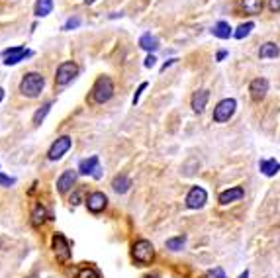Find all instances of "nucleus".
Instances as JSON below:
<instances>
[{
  "label": "nucleus",
  "mask_w": 280,
  "mask_h": 278,
  "mask_svg": "<svg viewBox=\"0 0 280 278\" xmlns=\"http://www.w3.org/2000/svg\"><path fill=\"white\" fill-rule=\"evenodd\" d=\"M208 277L210 278H227L225 277V273H224V269H220V267H216L214 271H210V273H208Z\"/></svg>",
  "instance_id": "c756f323"
},
{
  "label": "nucleus",
  "mask_w": 280,
  "mask_h": 278,
  "mask_svg": "<svg viewBox=\"0 0 280 278\" xmlns=\"http://www.w3.org/2000/svg\"><path fill=\"white\" fill-rule=\"evenodd\" d=\"M112 96H114V83H112V79L106 77V75L98 77L94 86H92V100L96 104H106Z\"/></svg>",
  "instance_id": "7ed1b4c3"
},
{
  "label": "nucleus",
  "mask_w": 280,
  "mask_h": 278,
  "mask_svg": "<svg viewBox=\"0 0 280 278\" xmlns=\"http://www.w3.org/2000/svg\"><path fill=\"white\" fill-rule=\"evenodd\" d=\"M79 26H81V20H79V18H69V20L65 22L63 29H65V31H71V29H77Z\"/></svg>",
  "instance_id": "cd10ccee"
},
{
  "label": "nucleus",
  "mask_w": 280,
  "mask_h": 278,
  "mask_svg": "<svg viewBox=\"0 0 280 278\" xmlns=\"http://www.w3.org/2000/svg\"><path fill=\"white\" fill-rule=\"evenodd\" d=\"M16 182V178H12V176H6L4 172H0V186H12Z\"/></svg>",
  "instance_id": "c85d7f7f"
},
{
  "label": "nucleus",
  "mask_w": 280,
  "mask_h": 278,
  "mask_svg": "<svg viewBox=\"0 0 280 278\" xmlns=\"http://www.w3.org/2000/svg\"><path fill=\"white\" fill-rule=\"evenodd\" d=\"M106 206H108V198H106L104 192H98V190H96V192L88 194V198H86V208H88L90 214H100V212L106 210Z\"/></svg>",
  "instance_id": "1a4fd4ad"
},
{
  "label": "nucleus",
  "mask_w": 280,
  "mask_h": 278,
  "mask_svg": "<svg viewBox=\"0 0 280 278\" xmlns=\"http://www.w3.org/2000/svg\"><path fill=\"white\" fill-rule=\"evenodd\" d=\"M132 257H134V261L140 267L151 265L153 259H155V247H153V243L147 241V239H138L134 243V247H132Z\"/></svg>",
  "instance_id": "f03ea898"
},
{
  "label": "nucleus",
  "mask_w": 280,
  "mask_h": 278,
  "mask_svg": "<svg viewBox=\"0 0 280 278\" xmlns=\"http://www.w3.org/2000/svg\"><path fill=\"white\" fill-rule=\"evenodd\" d=\"M51 249H53V253H55V257H57V261H61V263H69L71 261V255H73V251H71V243H69V239L63 235V233H53V239H51Z\"/></svg>",
  "instance_id": "20e7f679"
},
{
  "label": "nucleus",
  "mask_w": 280,
  "mask_h": 278,
  "mask_svg": "<svg viewBox=\"0 0 280 278\" xmlns=\"http://www.w3.org/2000/svg\"><path fill=\"white\" fill-rule=\"evenodd\" d=\"M212 33L216 35V37H220V39H229L231 37V26L227 24V22H218L214 28H212Z\"/></svg>",
  "instance_id": "4be33fe9"
},
{
  "label": "nucleus",
  "mask_w": 280,
  "mask_h": 278,
  "mask_svg": "<svg viewBox=\"0 0 280 278\" xmlns=\"http://www.w3.org/2000/svg\"><path fill=\"white\" fill-rule=\"evenodd\" d=\"M145 88H147V83H141V84H140V88H138V92H136V96H134V100H132V102H134V106H136V104H138V102H140V96H141V92H143V90H145Z\"/></svg>",
  "instance_id": "7c9ffc66"
},
{
  "label": "nucleus",
  "mask_w": 280,
  "mask_h": 278,
  "mask_svg": "<svg viewBox=\"0 0 280 278\" xmlns=\"http://www.w3.org/2000/svg\"><path fill=\"white\" fill-rule=\"evenodd\" d=\"M112 188H114V192H118V194H126V192L132 188V180H130V176H126V174H118V176H114V180H112Z\"/></svg>",
  "instance_id": "dca6fc26"
},
{
  "label": "nucleus",
  "mask_w": 280,
  "mask_h": 278,
  "mask_svg": "<svg viewBox=\"0 0 280 278\" xmlns=\"http://www.w3.org/2000/svg\"><path fill=\"white\" fill-rule=\"evenodd\" d=\"M176 61H178V59H170V61H167V63L161 67V71H167V67H170V65H172V63H176Z\"/></svg>",
  "instance_id": "c9c22d12"
},
{
  "label": "nucleus",
  "mask_w": 280,
  "mask_h": 278,
  "mask_svg": "<svg viewBox=\"0 0 280 278\" xmlns=\"http://www.w3.org/2000/svg\"><path fill=\"white\" fill-rule=\"evenodd\" d=\"M79 75V65L75 61H65L57 67V73H55V84L57 86H67L75 77Z\"/></svg>",
  "instance_id": "423d86ee"
},
{
  "label": "nucleus",
  "mask_w": 280,
  "mask_h": 278,
  "mask_svg": "<svg viewBox=\"0 0 280 278\" xmlns=\"http://www.w3.org/2000/svg\"><path fill=\"white\" fill-rule=\"evenodd\" d=\"M43 86H45V79L41 73H28V75H24V79L20 83V92L28 98H35L41 94Z\"/></svg>",
  "instance_id": "f257e3e1"
},
{
  "label": "nucleus",
  "mask_w": 280,
  "mask_h": 278,
  "mask_svg": "<svg viewBox=\"0 0 280 278\" xmlns=\"http://www.w3.org/2000/svg\"><path fill=\"white\" fill-rule=\"evenodd\" d=\"M71 204H73V206H77V204H81V194H79V192H75V194L71 196Z\"/></svg>",
  "instance_id": "72a5a7b5"
},
{
  "label": "nucleus",
  "mask_w": 280,
  "mask_h": 278,
  "mask_svg": "<svg viewBox=\"0 0 280 278\" xmlns=\"http://www.w3.org/2000/svg\"><path fill=\"white\" fill-rule=\"evenodd\" d=\"M184 243H186V235H176V237L167 239V249H170V251H180V249L184 247Z\"/></svg>",
  "instance_id": "b1692460"
},
{
  "label": "nucleus",
  "mask_w": 280,
  "mask_h": 278,
  "mask_svg": "<svg viewBox=\"0 0 280 278\" xmlns=\"http://www.w3.org/2000/svg\"><path fill=\"white\" fill-rule=\"evenodd\" d=\"M259 168H261V172H263L265 176H275L280 170V163L277 159H263V161L259 163Z\"/></svg>",
  "instance_id": "6ab92c4d"
},
{
  "label": "nucleus",
  "mask_w": 280,
  "mask_h": 278,
  "mask_svg": "<svg viewBox=\"0 0 280 278\" xmlns=\"http://www.w3.org/2000/svg\"><path fill=\"white\" fill-rule=\"evenodd\" d=\"M140 47L151 53V51H157V49L161 47V43H159V39H157L155 35H151V33H143V35L140 37Z\"/></svg>",
  "instance_id": "aec40b11"
},
{
  "label": "nucleus",
  "mask_w": 280,
  "mask_h": 278,
  "mask_svg": "<svg viewBox=\"0 0 280 278\" xmlns=\"http://www.w3.org/2000/svg\"><path fill=\"white\" fill-rule=\"evenodd\" d=\"M239 278H249V271H245V273H241V275H239Z\"/></svg>",
  "instance_id": "e433bc0d"
},
{
  "label": "nucleus",
  "mask_w": 280,
  "mask_h": 278,
  "mask_svg": "<svg viewBox=\"0 0 280 278\" xmlns=\"http://www.w3.org/2000/svg\"><path fill=\"white\" fill-rule=\"evenodd\" d=\"M155 61H157V59H155V55H149V57L145 59V67H147V69H151V67L155 65Z\"/></svg>",
  "instance_id": "473e14b6"
},
{
  "label": "nucleus",
  "mask_w": 280,
  "mask_h": 278,
  "mask_svg": "<svg viewBox=\"0 0 280 278\" xmlns=\"http://www.w3.org/2000/svg\"><path fill=\"white\" fill-rule=\"evenodd\" d=\"M92 2H96V0H84V4H92Z\"/></svg>",
  "instance_id": "4c0bfd02"
},
{
  "label": "nucleus",
  "mask_w": 280,
  "mask_h": 278,
  "mask_svg": "<svg viewBox=\"0 0 280 278\" xmlns=\"http://www.w3.org/2000/svg\"><path fill=\"white\" fill-rule=\"evenodd\" d=\"M77 278H98V271L94 267H84L77 273Z\"/></svg>",
  "instance_id": "bb28decb"
},
{
  "label": "nucleus",
  "mask_w": 280,
  "mask_h": 278,
  "mask_svg": "<svg viewBox=\"0 0 280 278\" xmlns=\"http://www.w3.org/2000/svg\"><path fill=\"white\" fill-rule=\"evenodd\" d=\"M269 8H271L273 12H280V0H271V2H269Z\"/></svg>",
  "instance_id": "2f4dec72"
},
{
  "label": "nucleus",
  "mask_w": 280,
  "mask_h": 278,
  "mask_svg": "<svg viewBox=\"0 0 280 278\" xmlns=\"http://www.w3.org/2000/svg\"><path fill=\"white\" fill-rule=\"evenodd\" d=\"M241 8H243L247 14L257 16V14H261V12H263L265 2H263V0H241Z\"/></svg>",
  "instance_id": "412c9836"
},
{
  "label": "nucleus",
  "mask_w": 280,
  "mask_h": 278,
  "mask_svg": "<svg viewBox=\"0 0 280 278\" xmlns=\"http://www.w3.org/2000/svg\"><path fill=\"white\" fill-rule=\"evenodd\" d=\"M206 202H208V192L202 186H192L190 192L186 194V206L190 210H200L206 206Z\"/></svg>",
  "instance_id": "0eeeda50"
},
{
  "label": "nucleus",
  "mask_w": 280,
  "mask_h": 278,
  "mask_svg": "<svg viewBox=\"0 0 280 278\" xmlns=\"http://www.w3.org/2000/svg\"><path fill=\"white\" fill-rule=\"evenodd\" d=\"M51 106H53V102H45L37 112H35V116H33V124L35 126H39L41 122H43V118L49 114V110H51Z\"/></svg>",
  "instance_id": "a878e982"
},
{
  "label": "nucleus",
  "mask_w": 280,
  "mask_h": 278,
  "mask_svg": "<svg viewBox=\"0 0 280 278\" xmlns=\"http://www.w3.org/2000/svg\"><path fill=\"white\" fill-rule=\"evenodd\" d=\"M28 278H39L37 275H31V277H28Z\"/></svg>",
  "instance_id": "ea45409f"
},
{
  "label": "nucleus",
  "mask_w": 280,
  "mask_h": 278,
  "mask_svg": "<svg viewBox=\"0 0 280 278\" xmlns=\"http://www.w3.org/2000/svg\"><path fill=\"white\" fill-rule=\"evenodd\" d=\"M279 55H280V47L277 43H273V41L263 43L261 49H259V57L261 59H277Z\"/></svg>",
  "instance_id": "a211bd4d"
},
{
  "label": "nucleus",
  "mask_w": 280,
  "mask_h": 278,
  "mask_svg": "<svg viewBox=\"0 0 280 278\" xmlns=\"http://www.w3.org/2000/svg\"><path fill=\"white\" fill-rule=\"evenodd\" d=\"M71 145H73V139L69 138V136H61L57 141H53V145L49 147L47 159H49V161H59V159L71 149Z\"/></svg>",
  "instance_id": "6e6552de"
},
{
  "label": "nucleus",
  "mask_w": 280,
  "mask_h": 278,
  "mask_svg": "<svg viewBox=\"0 0 280 278\" xmlns=\"http://www.w3.org/2000/svg\"><path fill=\"white\" fill-rule=\"evenodd\" d=\"M253 29H255V24H253V22H247V24H241V26L233 31V35H235V39H243V37H247Z\"/></svg>",
  "instance_id": "393cba45"
},
{
  "label": "nucleus",
  "mask_w": 280,
  "mask_h": 278,
  "mask_svg": "<svg viewBox=\"0 0 280 278\" xmlns=\"http://www.w3.org/2000/svg\"><path fill=\"white\" fill-rule=\"evenodd\" d=\"M28 55H31L29 51H26L24 47H10V49H6L4 51V65H18L24 57H28Z\"/></svg>",
  "instance_id": "ddd939ff"
},
{
  "label": "nucleus",
  "mask_w": 280,
  "mask_h": 278,
  "mask_svg": "<svg viewBox=\"0 0 280 278\" xmlns=\"http://www.w3.org/2000/svg\"><path fill=\"white\" fill-rule=\"evenodd\" d=\"M75 180H77V172H75V170H65V172L57 178V190H59V194H65V192L75 184Z\"/></svg>",
  "instance_id": "2eb2a0df"
},
{
  "label": "nucleus",
  "mask_w": 280,
  "mask_h": 278,
  "mask_svg": "<svg viewBox=\"0 0 280 278\" xmlns=\"http://www.w3.org/2000/svg\"><path fill=\"white\" fill-rule=\"evenodd\" d=\"M51 10H53V0H37V2H35V16H37V18L49 16Z\"/></svg>",
  "instance_id": "5701e85b"
},
{
  "label": "nucleus",
  "mask_w": 280,
  "mask_h": 278,
  "mask_svg": "<svg viewBox=\"0 0 280 278\" xmlns=\"http://www.w3.org/2000/svg\"><path fill=\"white\" fill-rule=\"evenodd\" d=\"M249 92H251V98H253L255 102H261V100L267 96V92H269V81L263 79V77L253 79L251 84H249Z\"/></svg>",
  "instance_id": "9b49d317"
},
{
  "label": "nucleus",
  "mask_w": 280,
  "mask_h": 278,
  "mask_svg": "<svg viewBox=\"0 0 280 278\" xmlns=\"http://www.w3.org/2000/svg\"><path fill=\"white\" fill-rule=\"evenodd\" d=\"M225 57H227V51H224V49H222V51H218V57H216V59H218V61H224Z\"/></svg>",
  "instance_id": "f704fd0d"
},
{
  "label": "nucleus",
  "mask_w": 280,
  "mask_h": 278,
  "mask_svg": "<svg viewBox=\"0 0 280 278\" xmlns=\"http://www.w3.org/2000/svg\"><path fill=\"white\" fill-rule=\"evenodd\" d=\"M2 96H4V90H2V88H0V100H2Z\"/></svg>",
  "instance_id": "58836bf2"
},
{
  "label": "nucleus",
  "mask_w": 280,
  "mask_h": 278,
  "mask_svg": "<svg viewBox=\"0 0 280 278\" xmlns=\"http://www.w3.org/2000/svg\"><path fill=\"white\" fill-rule=\"evenodd\" d=\"M100 170H102V168H100V161H98L96 155H92V157L81 161V165H79V172H81V174H90V176H94V178H100V176H102Z\"/></svg>",
  "instance_id": "9d476101"
},
{
  "label": "nucleus",
  "mask_w": 280,
  "mask_h": 278,
  "mask_svg": "<svg viewBox=\"0 0 280 278\" xmlns=\"http://www.w3.org/2000/svg\"><path fill=\"white\" fill-rule=\"evenodd\" d=\"M245 196V190L241 188V186H231V188H227V190H224L222 194H220V204L222 206H227V204H233V202H239L241 198Z\"/></svg>",
  "instance_id": "f8f14e48"
},
{
  "label": "nucleus",
  "mask_w": 280,
  "mask_h": 278,
  "mask_svg": "<svg viewBox=\"0 0 280 278\" xmlns=\"http://www.w3.org/2000/svg\"><path fill=\"white\" fill-rule=\"evenodd\" d=\"M49 218V214H47V210L41 206V204H35L33 206V210H31V225L33 227H39V225H43L45 223V220Z\"/></svg>",
  "instance_id": "f3484780"
},
{
  "label": "nucleus",
  "mask_w": 280,
  "mask_h": 278,
  "mask_svg": "<svg viewBox=\"0 0 280 278\" xmlns=\"http://www.w3.org/2000/svg\"><path fill=\"white\" fill-rule=\"evenodd\" d=\"M208 100H210V90L202 88V90L194 92V94H192V100H190L192 110H194L196 114H202V112H204V108H206V104H208Z\"/></svg>",
  "instance_id": "4468645a"
},
{
  "label": "nucleus",
  "mask_w": 280,
  "mask_h": 278,
  "mask_svg": "<svg viewBox=\"0 0 280 278\" xmlns=\"http://www.w3.org/2000/svg\"><path fill=\"white\" fill-rule=\"evenodd\" d=\"M235 110H237L235 98H224V100H220V102L216 104L212 118H214V122L224 124V122H229V118L235 114Z\"/></svg>",
  "instance_id": "39448f33"
}]
</instances>
